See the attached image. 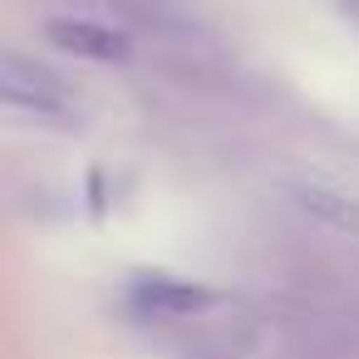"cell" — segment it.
Listing matches in <instances>:
<instances>
[{"instance_id": "6da1fadb", "label": "cell", "mask_w": 359, "mask_h": 359, "mask_svg": "<svg viewBox=\"0 0 359 359\" xmlns=\"http://www.w3.org/2000/svg\"><path fill=\"white\" fill-rule=\"evenodd\" d=\"M0 109H20V114L60 118V123H65V118L74 114V99H69V89H65L50 69L20 60V55H11V50H0Z\"/></svg>"}, {"instance_id": "7a4b0ae2", "label": "cell", "mask_w": 359, "mask_h": 359, "mask_svg": "<svg viewBox=\"0 0 359 359\" xmlns=\"http://www.w3.org/2000/svg\"><path fill=\"white\" fill-rule=\"evenodd\" d=\"M128 305L143 320H192V315L212 310L217 295L197 280H182V276H138L128 285Z\"/></svg>"}, {"instance_id": "3957f363", "label": "cell", "mask_w": 359, "mask_h": 359, "mask_svg": "<svg viewBox=\"0 0 359 359\" xmlns=\"http://www.w3.org/2000/svg\"><path fill=\"white\" fill-rule=\"evenodd\" d=\"M45 40L65 55L94 60V65H123L128 60V35L104 25V20H89V15H50Z\"/></svg>"}, {"instance_id": "277c9868", "label": "cell", "mask_w": 359, "mask_h": 359, "mask_svg": "<svg viewBox=\"0 0 359 359\" xmlns=\"http://www.w3.org/2000/svg\"><path fill=\"white\" fill-rule=\"evenodd\" d=\"M285 192H290V202H295L305 217H315V222H325V226H334V231L359 236V202H354V197H344V192H334V187H325V182H290Z\"/></svg>"}, {"instance_id": "5b68a950", "label": "cell", "mask_w": 359, "mask_h": 359, "mask_svg": "<svg viewBox=\"0 0 359 359\" xmlns=\"http://www.w3.org/2000/svg\"><path fill=\"white\" fill-rule=\"evenodd\" d=\"M349 11H354V15H359V0H349Z\"/></svg>"}]
</instances>
